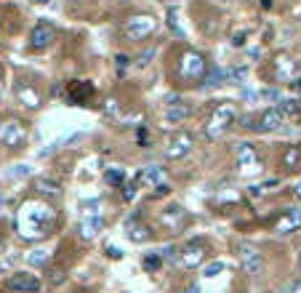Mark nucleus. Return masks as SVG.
Instances as JSON below:
<instances>
[{"label": "nucleus", "instance_id": "obj_1", "mask_svg": "<svg viewBox=\"0 0 301 293\" xmlns=\"http://www.w3.org/2000/svg\"><path fill=\"white\" fill-rule=\"evenodd\" d=\"M51 219H54V211L45 202H27L19 216L21 238H40V235H45V221H51Z\"/></svg>", "mask_w": 301, "mask_h": 293}, {"label": "nucleus", "instance_id": "obj_2", "mask_svg": "<svg viewBox=\"0 0 301 293\" xmlns=\"http://www.w3.org/2000/svg\"><path fill=\"white\" fill-rule=\"evenodd\" d=\"M235 120H237V107L232 104V101H224V104H219V107L213 110V115L208 117V123H206L208 139L224 136V133L232 128V123H235Z\"/></svg>", "mask_w": 301, "mask_h": 293}, {"label": "nucleus", "instance_id": "obj_3", "mask_svg": "<svg viewBox=\"0 0 301 293\" xmlns=\"http://www.w3.org/2000/svg\"><path fill=\"white\" fill-rule=\"evenodd\" d=\"M208 72V64H206V59H203L200 54H195V51H187L184 56H181V61H179V75H181V80H187V83H195V80H203V75Z\"/></svg>", "mask_w": 301, "mask_h": 293}, {"label": "nucleus", "instance_id": "obj_4", "mask_svg": "<svg viewBox=\"0 0 301 293\" xmlns=\"http://www.w3.org/2000/svg\"><path fill=\"white\" fill-rule=\"evenodd\" d=\"M237 258H240L243 272L251 275V277H256V275L264 272V258H261L259 248H253L248 243H240V245H237Z\"/></svg>", "mask_w": 301, "mask_h": 293}, {"label": "nucleus", "instance_id": "obj_5", "mask_svg": "<svg viewBox=\"0 0 301 293\" xmlns=\"http://www.w3.org/2000/svg\"><path fill=\"white\" fill-rule=\"evenodd\" d=\"M155 16H133V19L126 21V37L128 40H144V37H150L152 32H155Z\"/></svg>", "mask_w": 301, "mask_h": 293}, {"label": "nucleus", "instance_id": "obj_6", "mask_svg": "<svg viewBox=\"0 0 301 293\" xmlns=\"http://www.w3.org/2000/svg\"><path fill=\"white\" fill-rule=\"evenodd\" d=\"M237 163H240V168H243V176H251V173L261 171V168H259V155H256V149H253L248 142L237 144Z\"/></svg>", "mask_w": 301, "mask_h": 293}, {"label": "nucleus", "instance_id": "obj_7", "mask_svg": "<svg viewBox=\"0 0 301 293\" xmlns=\"http://www.w3.org/2000/svg\"><path fill=\"white\" fill-rule=\"evenodd\" d=\"M285 123V112L280 107H272V110H264L261 115L256 117V131H277V128Z\"/></svg>", "mask_w": 301, "mask_h": 293}, {"label": "nucleus", "instance_id": "obj_8", "mask_svg": "<svg viewBox=\"0 0 301 293\" xmlns=\"http://www.w3.org/2000/svg\"><path fill=\"white\" fill-rule=\"evenodd\" d=\"M192 146H195V139H192L189 133H176L171 142H168V146H166V155L171 157V160H179V157L189 155Z\"/></svg>", "mask_w": 301, "mask_h": 293}, {"label": "nucleus", "instance_id": "obj_9", "mask_svg": "<svg viewBox=\"0 0 301 293\" xmlns=\"http://www.w3.org/2000/svg\"><path fill=\"white\" fill-rule=\"evenodd\" d=\"M0 139H3V144H5V146L16 149V146L24 144V139H27V128L21 126V123H5V126L0 128Z\"/></svg>", "mask_w": 301, "mask_h": 293}, {"label": "nucleus", "instance_id": "obj_10", "mask_svg": "<svg viewBox=\"0 0 301 293\" xmlns=\"http://www.w3.org/2000/svg\"><path fill=\"white\" fill-rule=\"evenodd\" d=\"M8 288L19 291V293H38L40 291V280L35 275H27V272H16L8 277Z\"/></svg>", "mask_w": 301, "mask_h": 293}, {"label": "nucleus", "instance_id": "obj_11", "mask_svg": "<svg viewBox=\"0 0 301 293\" xmlns=\"http://www.w3.org/2000/svg\"><path fill=\"white\" fill-rule=\"evenodd\" d=\"M54 37H56L54 27L45 24V21H40V24L32 30V35H30V46L32 48H48L51 43H54Z\"/></svg>", "mask_w": 301, "mask_h": 293}, {"label": "nucleus", "instance_id": "obj_12", "mask_svg": "<svg viewBox=\"0 0 301 293\" xmlns=\"http://www.w3.org/2000/svg\"><path fill=\"white\" fill-rule=\"evenodd\" d=\"M203 258H206V251H203V245L200 243H192V245H187L184 251L179 253V261H181V267H187V269H195V267H200L203 264Z\"/></svg>", "mask_w": 301, "mask_h": 293}, {"label": "nucleus", "instance_id": "obj_13", "mask_svg": "<svg viewBox=\"0 0 301 293\" xmlns=\"http://www.w3.org/2000/svg\"><path fill=\"white\" fill-rule=\"evenodd\" d=\"M126 235H128L131 243H147V240H150V229L139 221V216H131L126 221Z\"/></svg>", "mask_w": 301, "mask_h": 293}, {"label": "nucleus", "instance_id": "obj_14", "mask_svg": "<svg viewBox=\"0 0 301 293\" xmlns=\"http://www.w3.org/2000/svg\"><path fill=\"white\" fill-rule=\"evenodd\" d=\"M296 229H301V208L288 211L285 216L277 221V232L280 235H291V232H296Z\"/></svg>", "mask_w": 301, "mask_h": 293}, {"label": "nucleus", "instance_id": "obj_15", "mask_svg": "<svg viewBox=\"0 0 301 293\" xmlns=\"http://www.w3.org/2000/svg\"><path fill=\"white\" fill-rule=\"evenodd\" d=\"M101 229H104V219H101V216H86L80 221V238L94 240Z\"/></svg>", "mask_w": 301, "mask_h": 293}, {"label": "nucleus", "instance_id": "obj_16", "mask_svg": "<svg viewBox=\"0 0 301 293\" xmlns=\"http://www.w3.org/2000/svg\"><path fill=\"white\" fill-rule=\"evenodd\" d=\"M141 182H144V184H150V187L152 189H157V187H166V173H163V168H147V171L144 173H141Z\"/></svg>", "mask_w": 301, "mask_h": 293}, {"label": "nucleus", "instance_id": "obj_17", "mask_svg": "<svg viewBox=\"0 0 301 293\" xmlns=\"http://www.w3.org/2000/svg\"><path fill=\"white\" fill-rule=\"evenodd\" d=\"M189 112H192L189 104H171V107L166 110V120L181 123V120H187V117H189Z\"/></svg>", "mask_w": 301, "mask_h": 293}, {"label": "nucleus", "instance_id": "obj_18", "mask_svg": "<svg viewBox=\"0 0 301 293\" xmlns=\"http://www.w3.org/2000/svg\"><path fill=\"white\" fill-rule=\"evenodd\" d=\"M226 75H229V72L226 70H221V67H213L211 72H206V75H203V86H221V83L226 80Z\"/></svg>", "mask_w": 301, "mask_h": 293}, {"label": "nucleus", "instance_id": "obj_19", "mask_svg": "<svg viewBox=\"0 0 301 293\" xmlns=\"http://www.w3.org/2000/svg\"><path fill=\"white\" fill-rule=\"evenodd\" d=\"M16 96H19L21 101H27V107H32V110H35V107H40V96H38L32 88H27V86H21L19 91H16Z\"/></svg>", "mask_w": 301, "mask_h": 293}, {"label": "nucleus", "instance_id": "obj_20", "mask_svg": "<svg viewBox=\"0 0 301 293\" xmlns=\"http://www.w3.org/2000/svg\"><path fill=\"white\" fill-rule=\"evenodd\" d=\"M48 258H51V253L38 248V251H32L30 256H27V261H30L32 267H45V264H48Z\"/></svg>", "mask_w": 301, "mask_h": 293}, {"label": "nucleus", "instance_id": "obj_21", "mask_svg": "<svg viewBox=\"0 0 301 293\" xmlns=\"http://www.w3.org/2000/svg\"><path fill=\"white\" fill-rule=\"evenodd\" d=\"M282 163H285L288 168H299V163H301V149L299 146H291V149L282 155Z\"/></svg>", "mask_w": 301, "mask_h": 293}, {"label": "nucleus", "instance_id": "obj_22", "mask_svg": "<svg viewBox=\"0 0 301 293\" xmlns=\"http://www.w3.org/2000/svg\"><path fill=\"white\" fill-rule=\"evenodd\" d=\"M280 110L285 112V115H299V112H301V99H288V101H282Z\"/></svg>", "mask_w": 301, "mask_h": 293}, {"label": "nucleus", "instance_id": "obj_23", "mask_svg": "<svg viewBox=\"0 0 301 293\" xmlns=\"http://www.w3.org/2000/svg\"><path fill=\"white\" fill-rule=\"evenodd\" d=\"M38 189H40L43 195H51V197H59V187H56L54 182H45V179H40L38 182Z\"/></svg>", "mask_w": 301, "mask_h": 293}, {"label": "nucleus", "instance_id": "obj_24", "mask_svg": "<svg viewBox=\"0 0 301 293\" xmlns=\"http://www.w3.org/2000/svg\"><path fill=\"white\" fill-rule=\"evenodd\" d=\"M224 264H221V261H213V264H208V267L206 269H203V275H206V277H216V275H219V272H224Z\"/></svg>", "mask_w": 301, "mask_h": 293}, {"label": "nucleus", "instance_id": "obj_25", "mask_svg": "<svg viewBox=\"0 0 301 293\" xmlns=\"http://www.w3.org/2000/svg\"><path fill=\"white\" fill-rule=\"evenodd\" d=\"M157 267H160V256H157V253H152V256L144 258V269H147V272H155Z\"/></svg>", "mask_w": 301, "mask_h": 293}, {"label": "nucleus", "instance_id": "obj_26", "mask_svg": "<svg viewBox=\"0 0 301 293\" xmlns=\"http://www.w3.org/2000/svg\"><path fill=\"white\" fill-rule=\"evenodd\" d=\"M152 56H155V48L141 51V56H139V61H136V64H139V67H147V64H150V59H152Z\"/></svg>", "mask_w": 301, "mask_h": 293}, {"label": "nucleus", "instance_id": "obj_27", "mask_svg": "<svg viewBox=\"0 0 301 293\" xmlns=\"http://www.w3.org/2000/svg\"><path fill=\"white\" fill-rule=\"evenodd\" d=\"M107 182H110V184H120L123 182V171H117V168L107 171Z\"/></svg>", "mask_w": 301, "mask_h": 293}, {"label": "nucleus", "instance_id": "obj_28", "mask_svg": "<svg viewBox=\"0 0 301 293\" xmlns=\"http://www.w3.org/2000/svg\"><path fill=\"white\" fill-rule=\"evenodd\" d=\"M168 27H171V30H173L179 37H184V32L179 30V21H176V14H173V11H171V14H168Z\"/></svg>", "mask_w": 301, "mask_h": 293}, {"label": "nucleus", "instance_id": "obj_29", "mask_svg": "<svg viewBox=\"0 0 301 293\" xmlns=\"http://www.w3.org/2000/svg\"><path fill=\"white\" fill-rule=\"evenodd\" d=\"M123 197H126V200H133L136 197V184H128V187L123 189Z\"/></svg>", "mask_w": 301, "mask_h": 293}, {"label": "nucleus", "instance_id": "obj_30", "mask_svg": "<svg viewBox=\"0 0 301 293\" xmlns=\"http://www.w3.org/2000/svg\"><path fill=\"white\" fill-rule=\"evenodd\" d=\"M27 173H30V168H27V165H16V171L11 173V176L16 179V176H27Z\"/></svg>", "mask_w": 301, "mask_h": 293}, {"label": "nucleus", "instance_id": "obj_31", "mask_svg": "<svg viewBox=\"0 0 301 293\" xmlns=\"http://www.w3.org/2000/svg\"><path fill=\"white\" fill-rule=\"evenodd\" d=\"M232 43H235V46H243V43H245V32H240V35H235V40H232Z\"/></svg>", "mask_w": 301, "mask_h": 293}, {"label": "nucleus", "instance_id": "obj_32", "mask_svg": "<svg viewBox=\"0 0 301 293\" xmlns=\"http://www.w3.org/2000/svg\"><path fill=\"white\" fill-rule=\"evenodd\" d=\"M107 253H112V256H115V258H120V256H123V253L117 251V248H107Z\"/></svg>", "mask_w": 301, "mask_h": 293}, {"label": "nucleus", "instance_id": "obj_33", "mask_svg": "<svg viewBox=\"0 0 301 293\" xmlns=\"http://www.w3.org/2000/svg\"><path fill=\"white\" fill-rule=\"evenodd\" d=\"M117 64L126 67V64H128V56H123V54H120V56H117Z\"/></svg>", "mask_w": 301, "mask_h": 293}, {"label": "nucleus", "instance_id": "obj_34", "mask_svg": "<svg viewBox=\"0 0 301 293\" xmlns=\"http://www.w3.org/2000/svg\"><path fill=\"white\" fill-rule=\"evenodd\" d=\"M291 293H301V280H299V283H293V288H291Z\"/></svg>", "mask_w": 301, "mask_h": 293}, {"label": "nucleus", "instance_id": "obj_35", "mask_svg": "<svg viewBox=\"0 0 301 293\" xmlns=\"http://www.w3.org/2000/svg\"><path fill=\"white\" fill-rule=\"evenodd\" d=\"M293 195H296L299 200H301V184H296V189H293Z\"/></svg>", "mask_w": 301, "mask_h": 293}, {"label": "nucleus", "instance_id": "obj_36", "mask_svg": "<svg viewBox=\"0 0 301 293\" xmlns=\"http://www.w3.org/2000/svg\"><path fill=\"white\" fill-rule=\"evenodd\" d=\"M293 88H296V91H301V77H299L296 83H293Z\"/></svg>", "mask_w": 301, "mask_h": 293}, {"label": "nucleus", "instance_id": "obj_37", "mask_svg": "<svg viewBox=\"0 0 301 293\" xmlns=\"http://www.w3.org/2000/svg\"><path fill=\"white\" fill-rule=\"evenodd\" d=\"M261 5H264V8H269V5H272V0H261Z\"/></svg>", "mask_w": 301, "mask_h": 293}, {"label": "nucleus", "instance_id": "obj_38", "mask_svg": "<svg viewBox=\"0 0 301 293\" xmlns=\"http://www.w3.org/2000/svg\"><path fill=\"white\" fill-rule=\"evenodd\" d=\"M187 293H200V291H197V285H195V288H187Z\"/></svg>", "mask_w": 301, "mask_h": 293}, {"label": "nucleus", "instance_id": "obj_39", "mask_svg": "<svg viewBox=\"0 0 301 293\" xmlns=\"http://www.w3.org/2000/svg\"><path fill=\"white\" fill-rule=\"evenodd\" d=\"M0 253H3V238H0Z\"/></svg>", "mask_w": 301, "mask_h": 293}, {"label": "nucleus", "instance_id": "obj_40", "mask_svg": "<svg viewBox=\"0 0 301 293\" xmlns=\"http://www.w3.org/2000/svg\"><path fill=\"white\" fill-rule=\"evenodd\" d=\"M299 261H301V248H299Z\"/></svg>", "mask_w": 301, "mask_h": 293}]
</instances>
